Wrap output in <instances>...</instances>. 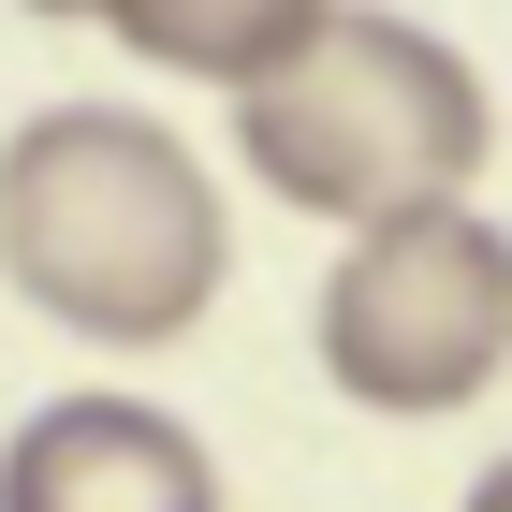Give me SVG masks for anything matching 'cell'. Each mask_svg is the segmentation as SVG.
Wrapping results in <instances>:
<instances>
[{
    "mask_svg": "<svg viewBox=\"0 0 512 512\" xmlns=\"http://www.w3.org/2000/svg\"><path fill=\"white\" fill-rule=\"evenodd\" d=\"M0 278L103 352H176L235 278L220 176L132 103H44L0 132Z\"/></svg>",
    "mask_w": 512,
    "mask_h": 512,
    "instance_id": "1",
    "label": "cell"
},
{
    "mask_svg": "<svg viewBox=\"0 0 512 512\" xmlns=\"http://www.w3.org/2000/svg\"><path fill=\"white\" fill-rule=\"evenodd\" d=\"M235 147L308 220H395V205H469V176L498 161V103L439 30L322 0V30L264 88H235Z\"/></svg>",
    "mask_w": 512,
    "mask_h": 512,
    "instance_id": "2",
    "label": "cell"
},
{
    "mask_svg": "<svg viewBox=\"0 0 512 512\" xmlns=\"http://www.w3.org/2000/svg\"><path fill=\"white\" fill-rule=\"evenodd\" d=\"M308 352L352 410H395V425H439L498 395L512 366V249L483 205H395V220H352V249L322 264Z\"/></svg>",
    "mask_w": 512,
    "mask_h": 512,
    "instance_id": "3",
    "label": "cell"
},
{
    "mask_svg": "<svg viewBox=\"0 0 512 512\" xmlns=\"http://www.w3.org/2000/svg\"><path fill=\"white\" fill-rule=\"evenodd\" d=\"M0 512H220V454L147 395H44L0 439Z\"/></svg>",
    "mask_w": 512,
    "mask_h": 512,
    "instance_id": "4",
    "label": "cell"
},
{
    "mask_svg": "<svg viewBox=\"0 0 512 512\" xmlns=\"http://www.w3.org/2000/svg\"><path fill=\"white\" fill-rule=\"evenodd\" d=\"M88 15H103L147 74H191V88H264L278 59L322 30V0H88Z\"/></svg>",
    "mask_w": 512,
    "mask_h": 512,
    "instance_id": "5",
    "label": "cell"
},
{
    "mask_svg": "<svg viewBox=\"0 0 512 512\" xmlns=\"http://www.w3.org/2000/svg\"><path fill=\"white\" fill-rule=\"evenodd\" d=\"M15 15H88V0H15Z\"/></svg>",
    "mask_w": 512,
    "mask_h": 512,
    "instance_id": "6",
    "label": "cell"
}]
</instances>
